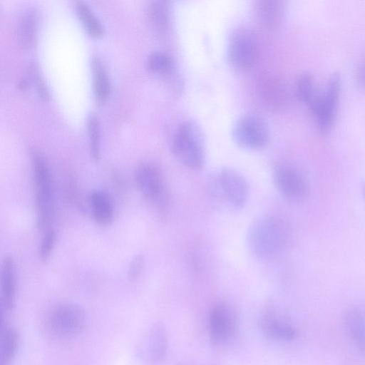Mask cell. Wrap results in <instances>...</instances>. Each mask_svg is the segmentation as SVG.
Here are the masks:
<instances>
[{
    "instance_id": "1",
    "label": "cell",
    "mask_w": 365,
    "mask_h": 365,
    "mask_svg": "<svg viewBox=\"0 0 365 365\" xmlns=\"http://www.w3.org/2000/svg\"><path fill=\"white\" fill-rule=\"evenodd\" d=\"M291 237V229L284 220L269 216L254 223L249 231L247 242L255 257L269 259L283 252L290 243Z\"/></svg>"
},
{
    "instance_id": "2",
    "label": "cell",
    "mask_w": 365,
    "mask_h": 365,
    "mask_svg": "<svg viewBox=\"0 0 365 365\" xmlns=\"http://www.w3.org/2000/svg\"><path fill=\"white\" fill-rule=\"evenodd\" d=\"M32 171L35 190L36 225L39 230L50 228L54 217L55 201L51 175L43 156L34 152Z\"/></svg>"
},
{
    "instance_id": "3",
    "label": "cell",
    "mask_w": 365,
    "mask_h": 365,
    "mask_svg": "<svg viewBox=\"0 0 365 365\" xmlns=\"http://www.w3.org/2000/svg\"><path fill=\"white\" fill-rule=\"evenodd\" d=\"M171 149L177 160L192 170L201 169L205 160L204 141L200 129L193 123H181L173 133Z\"/></svg>"
},
{
    "instance_id": "4",
    "label": "cell",
    "mask_w": 365,
    "mask_h": 365,
    "mask_svg": "<svg viewBox=\"0 0 365 365\" xmlns=\"http://www.w3.org/2000/svg\"><path fill=\"white\" fill-rule=\"evenodd\" d=\"M86 313L83 308L73 303L56 305L47 317V326L56 336L71 337L78 334L85 327Z\"/></svg>"
},
{
    "instance_id": "5",
    "label": "cell",
    "mask_w": 365,
    "mask_h": 365,
    "mask_svg": "<svg viewBox=\"0 0 365 365\" xmlns=\"http://www.w3.org/2000/svg\"><path fill=\"white\" fill-rule=\"evenodd\" d=\"M258 56V42L254 32L245 26L235 29L230 35L227 57L231 65L237 69L252 66Z\"/></svg>"
},
{
    "instance_id": "6",
    "label": "cell",
    "mask_w": 365,
    "mask_h": 365,
    "mask_svg": "<svg viewBox=\"0 0 365 365\" xmlns=\"http://www.w3.org/2000/svg\"><path fill=\"white\" fill-rule=\"evenodd\" d=\"M232 137L240 146L256 150L267 144L269 131L260 115L255 113H247L236 121L232 128Z\"/></svg>"
},
{
    "instance_id": "7",
    "label": "cell",
    "mask_w": 365,
    "mask_h": 365,
    "mask_svg": "<svg viewBox=\"0 0 365 365\" xmlns=\"http://www.w3.org/2000/svg\"><path fill=\"white\" fill-rule=\"evenodd\" d=\"M341 90V78L338 73L329 79L326 88L310 108L314 115L319 129L322 133L329 130L332 125Z\"/></svg>"
},
{
    "instance_id": "8",
    "label": "cell",
    "mask_w": 365,
    "mask_h": 365,
    "mask_svg": "<svg viewBox=\"0 0 365 365\" xmlns=\"http://www.w3.org/2000/svg\"><path fill=\"white\" fill-rule=\"evenodd\" d=\"M274 185L287 200L292 202L302 201L307 195V184L303 175L288 165H278L273 174Z\"/></svg>"
},
{
    "instance_id": "9",
    "label": "cell",
    "mask_w": 365,
    "mask_h": 365,
    "mask_svg": "<svg viewBox=\"0 0 365 365\" xmlns=\"http://www.w3.org/2000/svg\"><path fill=\"white\" fill-rule=\"evenodd\" d=\"M209 334L215 344H223L230 341L237 330L235 312L226 304H217L212 308L209 315Z\"/></svg>"
},
{
    "instance_id": "10",
    "label": "cell",
    "mask_w": 365,
    "mask_h": 365,
    "mask_svg": "<svg viewBox=\"0 0 365 365\" xmlns=\"http://www.w3.org/2000/svg\"><path fill=\"white\" fill-rule=\"evenodd\" d=\"M217 185L223 199L234 208H241L247 202L249 187L246 180L236 170L222 169L218 174Z\"/></svg>"
},
{
    "instance_id": "11",
    "label": "cell",
    "mask_w": 365,
    "mask_h": 365,
    "mask_svg": "<svg viewBox=\"0 0 365 365\" xmlns=\"http://www.w3.org/2000/svg\"><path fill=\"white\" fill-rule=\"evenodd\" d=\"M168 347L166 330L161 324H155L145 334L138 346L139 358L150 364H155L165 357Z\"/></svg>"
},
{
    "instance_id": "12",
    "label": "cell",
    "mask_w": 365,
    "mask_h": 365,
    "mask_svg": "<svg viewBox=\"0 0 365 365\" xmlns=\"http://www.w3.org/2000/svg\"><path fill=\"white\" fill-rule=\"evenodd\" d=\"M135 181L140 192L148 201L160 203L163 200V184L157 166L149 163L139 165L135 172Z\"/></svg>"
},
{
    "instance_id": "13",
    "label": "cell",
    "mask_w": 365,
    "mask_h": 365,
    "mask_svg": "<svg viewBox=\"0 0 365 365\" xmlns=\"http://www.w3.org/2000/svg\"><path fill=\"white\" fill-rule=\"evenodd\" d=\"M259 325L262 332L267 337L276 341H292L297 335V331L291 322L274 314L262 317Z\"/></svg>"
},
{
    "instance_id": "14",
    "label": "cell",
    "mask_w": 365,
    "mask_h": 365,
    "mask_svg": "<svg viewBox=\"0 0 365 365\" xmlns=\"http://www.w3.org/2000/svg\"><path fill=\"white\" fill-rule=\"evenodd\" d=\"M346 329L358 352L365 359V310L352 308L345 314Z\"/></svg>"
},
{
    "instance_id": "15",
    "label": "cell",
    "mask_w": 365,
    "mask_h": 365,
    "mask_svg": "<svg viewBox=\"0 0 365 365\" xmlns=\"http://www.w3.org/2000/svg\"><path fill=\"white\" fill-rule=\"evenodd\" d=\"M1 287L2 305L6 311H11L14 306L16 294L15 265L11 256H6L2 262Z\"/></svg>"
},
{
    "instance_id": "16",
    "label": "cell",
    "mask_w": 365,
    "mask_h": 365,
    "mask_svg": "<svg viewBox=\"0 0 365 365\" xmlns=\"http://www.w3.org/2000/svg\"><path fill=\"white\" fill-rule=\"evenodd\" d=\"M89 204L96 222L109 225L113 218V205L109 195L103 190H93L89 195Z\"/></svg>"
},
{
    "instance_id": "17",
    "label": "cell",
    "mask_w": 365,
    "mask_h": 365,
    "mask_svg": "<svg viewBox=\"0 0 365 365\" xmlns=\"http://www.w3.org/2000/svg\"><path fill=\"white\" fill-rule=\"evenodd\" d=\"M91 65L95 98L98 103L102 104L106 101L109 93V81L103 66L98 58L92 59Z\"/></svg>"
},
{
    "instance_id": "18",
    "label": "cell",
    "mask_w": 365,
    "mask_h": 365,
    "mask_svg": "<svg viewBox=\"0 0 365 365\" xmlns=\"http://www.w3.org/2000/svg\"><path fill=\"white\" fill-rule=\"evenodd\" d=\"M255 12L259 21L266 26H275L281 19V2L277 1H258Z\"/></svg>"
},
{
    "instance_id": "19",
    "label": "cell",
    "mask_w": 365,
    "mask_h": 365,
    "mask_svg": "<svg viewBox=\"0 0 365 365\" xmlns=\"http://www.w3.org/2000/svg\"><path fill=\"white\" fill-rule=\"evenodd\" d=\"M148 18L153 29L164 33L169 24V6L164 1H153L148 9Z\"/></svg>"
},
{
    "instance_id": "20",
    "label": "cell",
    "mask_w": 365,
    "mask_h": 365,
    "mask_svg": "<svg viewBox=\"0 0 365 365\" xmlns=\"http://www.w3.org/2000/svg\"><path fill=\"white\" fill-rule=\"evenodd\" d=\"M297 93L299 99L311 108L317 101L319 93L317 90L313 76L310 73H304L298 78Z\"/></svg>"
},
{
    "instance_id": "21",
    "label": "cell",
    "mask_w": 365,
    "mask_h": 365,
    "mask_svg": "<svg viewBox=\"0 0 365 365\" xmlns=\"http://www.w3.org/2000/svg\"><path fill=\"white\" fill-rule=\"evenodd\" d=\"M19 344V335L16 329L6 327L2 333L1 348V365L9 364L14 358Z\"/></svg>"
},
{
    "instance_id": "22",
    "label": "cell",
    "mask_w": 365,
    "mask_h": 365,
    "mask_svg": "<svg viewBox=\"0 0 365 365\" xmlns=\"http://www.w3.org/2000/svg\"><path fill=\"white\" fill-rule=\"evenodd\" d=\"M76 10L83 25L91 35L98 36L102 34L103 29L101 22L86 3L77 1Z\"/></svg>"
},
{
    "instance_id": "23",
    "label": "cell",
    "mask_w": 365,
    "mask_h": 365,
    "mask_svg": "<svg viewBox=\"0 0 365 365\" xmlns=\"http://www.w3.org/2000/svg\"><path fill=\"white\" fill-rule=\"evenodd\" d=\"M19 39L25 47L33 45L35 39V16L32 11L26 12L21 21L19 28Z\"/></svg>"
},
{
    "instance_id": "24",
    "label": "cell",
    "mask_w": 365,
    "mask_h": 365,
    "mask_svg": "<svg viewBox=\"0 0 365 365\" xmlns=\"http://www.w3.org/2000/svg\"><path fill=\"white\" fill-rule=\"evenodd\" d=\"M90 153L92 160L98 162L101 157L100 153V125L96 115H91L88 120Z\"/></svg>"
},
{
    "instance_id": "25",
    "label": "cell",
    "mask_w": 365,
    "mask_h": 365,
    "mask_svg": "<svg viewBox=\"0 0 365 365\" xmlns=\"http://www.w3.org/2000/svg\"><path fill=\"white\" fill-rule=\"evenodd\" d=\"M148 68L158 73H166L172 68V60L164 52L155 51L152 53L148 58Z\"/></svg>"
},
{
    "instance_id": "26",
    "label": "cell",
    "mask_w": 365,
    "mask_h": 365,
    "mask_svg": "<svg viewBox=\"0 0 365 365\" xmlns=\"http://www.w3.org/2000/svg\"><path fill=\"white\" fill-rule=\"evenodd\" d=\"M56 233L54 229L50 227L45 230L39 246V257L42 261H46L51 256L54 247Z\"/></svg>"
},
{
    "instance_id": "27",
    "label": "cell",
    "mask_w": 365,
    "mask_h": 365,
    "mask_svg": "<svg viewBox=\"0 0 365 365\" xmlns=\"http://www.w3.org/2000/svg\"><path fill=\"white\" fill-rule=\"evenodd\" d=\"M144 264L143 257L136 255L130 262L128 269V278L130 282L135 281L140 276Z\"/></svg>"
},
{
    "instance_id": "28",
    "label": "cell",
    "mask_w": 365,
    "mask_h": 365,
    "mask_svg": "<svg viewBox=\"0 0 365 365\" xmlns=\"http://www.w3.org/2000/svg\"><path fill=\"white\" fill-rule=\"evenodd\" d=\"M359 79L363 82H365V66L361 68L359 72Z\"/></svg>"
},
{
    "instance_id": "29",
    "label": "cell",
    "mask_w": 365,
    "mask_h": 365,
    "mask_svg": "<svg viewBox=\"0 0 365 365\" xmlns=\"http://www.w3.org/2000/svg\"><path fill=\"white\" fill-rule=\"evenodd\" d=\"M361 189L362 195H363L364 198L365 199V182H364L361 184Z\"/></svg>"
}]
</instances>
